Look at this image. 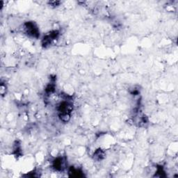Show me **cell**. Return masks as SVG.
I'll return each instance as SVG.
<instances>
[{"instance_id":"cell-4","label":"cell","mask_w":178,"mask_h":178,"mask_svg":"<svg viewBox=\"0 0 178 178\" xmlns=\"http://www.w3.org/2000/svg\"><path fill=\"white\" fill-rule=\"evenodd\" d=\"M69 172L72 174L71 176H73V177H81V176H82V175H81V172L79 170L74 168H71Z\"/></svg>"},{"instance_id":"cell-3","label":"cell","mask_w":178,"mask_h":178,"mask_svg":"<svg viewBox=\"0 0 178 178\" xmlns=\"http://www.w3.org/2000/svg\"><path fill=\"white\" fill-rule=\"evenodd\" d=\"M63 166V159L61 158H57L55 159L53 162V167L56 169V170H61Z\"/></svg>"},{"instance_id":"cell-5","label":"cell","mask_w":178,"mask_h":178,"mask_svg":"<svg viewBox=\"0 0 178 178\" xmlns=\"http://www.w3.org/2000/svg\"><path fill=\"white\" fill-rule=\"evenodd\" d=\"M104 152L103 151L101 150V149H98V150H97L95 152V154H94V156H95V158H97L98 159H102L103 157H104Z\"/></svg>"},{"instance_id":"cell-2","label":"cell","mask_w":178,"mask_h":178,"mask_svg":"<svg viewBox=\"0 0 178 178\" xmlns=\"http://www.w3.org/2000/svg\"><path fill=\"white\" fill-rule=\"evenodd\" d=\"M58 110L60 113H68L70 114L71 111L72 110V104L67 102H63L60 103L58 107Z\"/></svg>"},{"instance_id":"cell-1","label":"cell","mask_w":178,"mask_h":178,"mask_svg":"<svg viewBox=\"0 0 178 178\" xmlns=\"http://www.w3.org/2000/svg\"><path fill=\"white\" fill-rule=\"evenodd\" d=\"M24 29H25L26 33L30 36L34 37V38H38L39 36L38 29L33 22H26L24 26Z\"/></svg>"}]
</instances>
